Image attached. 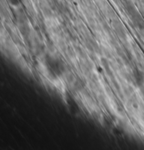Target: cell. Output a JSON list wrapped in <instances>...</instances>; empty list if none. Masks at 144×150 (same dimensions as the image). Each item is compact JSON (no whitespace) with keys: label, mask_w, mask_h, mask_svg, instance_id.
I'll list each match as a JSON object with an SVG mask.
<instances>
[{"label":"cell","mask_w":144,"mask_h":150,"mask_svg":"<svg viewBox=\"0 0 144 150\" xmlns=\"http://www.w3.org/2000/svg\"><path fill=\"white\" fill-rule=\"evenodd\" d=\"M134 77L136 79V83H138V84H141L144 81L143 74L138 70H136V72H134Z\"/></svg>","instance_id":"1"},{"label":"cell","mask_w":144,"mask_h":150,"mask_svg":"<svg viewBox=\"0 0 144 150\" xmlns=\"http://www.w3.org/2000/svg\"><path fill=\"white\" fill-rule=\"evenodd\" d=\"M9 4L11 6H12L14 8H16V7H19L21 4V1L20 0H9Z\"/></svg>","instance_id":"2"}]
</instances>
